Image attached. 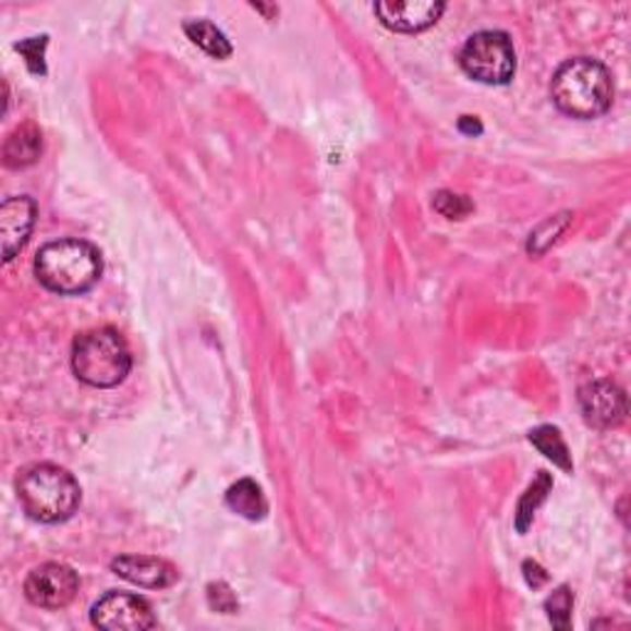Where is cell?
I'll return each instance as SVG.
<instances>
[{"label": "cell", "mask_w": 631, "mask_h": 631, "mask_svg": "<svg viewBox=\"0 0 631 631\" xmlns=\"http://www.w3.org/2000/svg\"><path fill=\"white\" fill-rule=\"evenodd\" d=\"M550 99L565 117L592 121L609 111L611 99H615V84H611V74L602 62L592 58H572L555 70Z\"/></svg>", "instance_id": "6da1fadb"}, {"label": "cell", "mask_w": 631, "mask_h": 631, "mask_svg": "<svg viewBox=\"0 0 631 631\" xmlns=\"http://www.w3.org/2000/svg\"><path fill=\"white\" fill-rule=\"evenodd\" d=\"M15 494L25 515L45 525L68 521L82 503L77 478L54 464L25 466L15 478Z\"/></svg>", "instance_id": "7a4b0ae2"}, {"label": "cell", "mask_w": 631, "mask_h": 631, "mask_svg": "<svg viewBox=\"0 0 631 631\" xmlns=\"http://www.w3.org/2000/svg\"><path fill=\"white\" fill-rule=\"evenodd\" d=\"M35 277L60 296H80L101 279V252L87 240L47 242L35 254Z\"/></svg>", "instance_id": "3957f363"}, {"label": "cell", "mask_w": 631, "mask_h": 631, "mask_svg": "<svg viewBox=\"0 0 631 631\" xmlns=\"http://www.w3.org/2000/svg\"><path fill=\"white\" fill-rule=\"evenodd\" d=\"M72 371L89 388L109 390L131 373V351L117 328H92L72 343Z\"/></svg>", "instance_id": "277c9868"}, {"label": "cell", "mask_w": 631, "mask_h": 631, "mask_svg": "<svg viewBox=\"0 0 631 631\" xmlns=\"http://www.w3.org/2000/svg\"><path fill=\"white\" fill-rule=\"evenodd\" d=\"M459 64L471 80L501 87L515 74V50L511 37L501 31L471 35L459 52Z\"/></svg>", "instance_id": "5b68a950"}, {"label": "cell", "mask_w": 631, "mask_h": 631, "mask_svg": "<svg viewBox=\"0 0 631 631\" xmlns=\"http://www.w3.org/2000/svg\"><path fill=\"white\" fill-rule=\"evenodd\" d=\"M92 624L104 631H146L158 627L148 602L131 592H107L92 607Z\"/></svg>", "instance_id": "8992f818"}, {"label": "cell", "mask_w": 631, "mask_h": 631, "mask_svg": "<svg viewBox=\"0 0 631 631\" xmlns=\"http://www.w3.org/2000/svg\"><path fill=\"white\" fill-rule=\"evenodd\" d=\"M25 597L40 609H64L80 592V578L70 565L45 562L25 580Z\"/></svg>", "instance_id": "52a82bcc"}, {"label": "cell", "mask_w": 631, "mask_h": 631, "mask_svg": "<svg viewBox=\"0 0 631 631\" xmlns=\"http://www.w3.org/2000/svg\"><path fill=\"white\" fill-rule=\"evenodd\" d=\"M582 417L590 427L611 429L627 420V395L611 380H595L580 388Z\"/></svg>", "instance_id": "ba28073f"}, {"label": "cell", "mask_w": 631, "mask_h": 631, "mask_svg": "<svg viewBox=\"0 0 631 631\" xmlns=\"http://www.w3.org/2000/svg\"><path fill=\"white\" fill-rule=\"evenodd\" d=\"M373 11L388 31L412 35L437 25L447 5L435 0H390V3H375Z\"/></svg>", "instance_id": "9c48e42d"}, {"label": "cell", "mask_w": 631, "mask_h": 631, "mask_svg": "<svg viewBox=\"0 0 631 631\" xmlns=\"http://www.w3.org/2000/svg\"><path fill=\"white\" fill-rule=\"evenodd\" d=\"M37 220V205L33 197L15 195L0 205V240H3V262H13L27 240H31Z\"/></svg>", "instance_id": "30bf717a"}, {"label": "cell", "mask_w": 631, "mask_h": 631, "mask_svg": "<svg viewBox=\"0 0 631 631\" xmlns=\"http://www.w3.org/2000/svg\"><path fill=\"white\" fill-rule=\"evenodd\" d=\"M111 570H114V574H119L121 580L144 590H166L178 580L173 565L161 558H154V555H119V558L111 562Z\"/></svg>", "instance_id": "8fae6325"}, {"label": "cell", "mask_w": 631, "mask_h": 631, "mask_svg": "<svg viewBox=\"0 0 631 631\" xmlns=\"http://www.w3.org/2000/svg\"><path fill=\"white\" fill-rule=\"evenodd\" d=\"M43 154V131L37 129L33 121H25L17 129L8 134L3 144V166L11 171H21L37 163V158Z\"/></svg>", "instance_id": "7c38bea8"}, {"label": "cell", "mask_w": 631, "mask_h": 631, "mask_svg": "<svg viewBox=\"0 0 631 631\" xmlns=\"http://www.w3.org/2000/svg\"><path fill=\"white\" fill-rule=\"evenodd\" d=\"M225 503H228L230 511L247 518V521H262L269 511L265 494L252 478H240L238 484H232L225 494Z\"/></svg>", "instance_id": "4fadbf2b"}, {"label": "cell", "mask_w": 631, "mask_h": 631, "mask_svg": "<svg viewBox=\"0 0 631 631\" xmlns=\"http://www.w3.org/2000/svg\"><path fill=\"white\" fill-rule=\"evenodd\" d=\"M185 35L191 37V43L201 47L205 54H210L215 60H228L232 54V45L218 25L210 21H187L183 25Z\"/></svg>", "instance_id": "5bb4252c"}, {"label": "cell", "mask_w": 631, "mask_h": 631, "mask_svg": "<svg viewBox=\"0 0 631 631\" xmlns=\"http://www.w3.org/2000/svg\"><path fill=\"white\" fill-rule=\"evenodd\" d=\"M529 439H531V445L541 451V454H545L553 461V464H558L562 471H572L570 451H568V445H565V439H562L558 427L543 425L538 429H533Z\"/></svg>", "instance_id": "9a60e30c"}, {"label": "cell", "mask_w": 631, "mask_h": 631, "mask_svg": "<svg viewBox=\"0 0 631 631\" xmlns=\"http://www.w3.org/2000/svg\"><path fill=\"white\" fill-rule=\"evenodd\" d=\"M550 488H553L550 476L545 474V471H538V478H535L529 492L523 494L521 503H518V513H515V529H518V533L529 531V525L533 523L535 511H538V506L545 501V498H548Z\"/></svg>", "instance_id": "2e32d148"}, {"label": "cell", "mask_w": 631, "mask_h": 631, "mask_svg": "<svg viewBox=\"0 0 631 631\" xmlns=\"http://www.w3.org/2000/svg\"><path fill=\"white\" fill-rule=\"evenodd\" d=\"M432 207H435L441 218L464 220L466 215L474 210V203H471L466 195H459V193H451V191H439L435 195V201H432Z\"/></svg>", "instance_id": "e0dca14e"}, {"label": "cell", "mask_w": 631, "mask_h": 631, "mask_svg": "<svg viewBox=\"0 0 631 631\" xmlns=\"http://www.w3.org/2000/svg\"><path fill=\"white\" fill-rule=\"evenodd\" d=\"M45 47H47V35L43 37H27V40H21L15 45V50L23 54L27 62V70L33 74H40L45 77L47 68H45Z\"/></svg>", "instance_id": "ac0fdd59"}, {"label": "cell", "mask_w": 631, "mask_h": 631, "mask_svg": "<svg viewBox=\"0 0 631 631\" xmlns=\"http://www.w3.org/2000/svg\"><path fill=\"white\" fill-rule=\"evenodd\" d=\"M545 609H548V617L553 621V627L568 629L570 627V611H572V592L568 587L555 590L553 595L545 602Z\"/></svg>", "instance_id": "d6986e66"}, {"label": "cell", "mask_w": 631, "mask_h": 631, "mask_svg": "<svg viewBox=\"0 0 631 631\" xmlns=\"http://www.w3.org/2000/svg\"><path fill=\"white\" fill-rule=\"evenodd\" d=\"M568 225H570V213L555 215V218L545 220L543 228L548 230V232H545V238H531V240H529V252L535 254V257H538V254H543L545 250L550 247V244H553L555 240H558V234H562L565 228H568Z\"/></svg>", "instance_id": "ffe728a7"}, {"label": "cell", "mask_w": 631, "mask_h": 631, "mask_svg": "<svg viewBox=\"0 0 631 631\" xmlns=\"http://www.w3.org/2000/svg\"><path fill=\"white\" fill-rule=\"evenodd\" d=\"M207 602H210L213 609L222 611V615L238 611V597L232 595V590L225 585V582H213V585L207 587Z\"/></svg>", "instance_id": "44dd1931"}, {"label": "cell", "mask_w": 631, "mask_h": 631, "mask_svg": "<svg viewBox=\"0 0 631 631\" xmlns=\"http://www.w3.org/2000/svg\"><path fill=\"white\" fill-rule=\"evenodd\" d=\"M523 570H525V580H529L531 587H541L543 582L548 580V574H545V570L541 568L538 562H533V560H525Z\"/></svg>", "instance_id": "7402d4cb"}, {"label": "cell", "mask_w": 631, "mask_h": 631, "mask_svg": "<svg viewBox=\"0 0 631 631\" xmlns=\"http://www.w3.org/2000/svg\"><path fill=\"white\" fill-rule=\"evenodd\" d=\"M459 131H461V134H466V136H478L484 129H482V124H478L476 117H461L459 119Z\"/></svg>", "instance_id": "603a6c76"}]
</instances>
